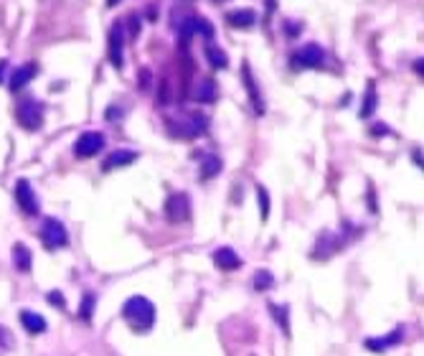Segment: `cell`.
Listing matches in <instances>:
<instances>
[{"instance_id":"7c38bea8","label":"cell","mask_w":424,"mask_h":356,"mask_svg":"<svg viewBox=\"0 0 424 356\" xmlns=\"http://www.w3.org/2000/svg\"><path fill=\"white\" fill-rule=\"evenodd\" d=\"M242 76H244V87H247V92H249V100H252V105H254V112L262 115V112H264V100H262L259 89H257V82H254V76H252L249 64L242 66Z\"/></svg>"},{"instance_id":"f546056e","label":"cell","mask_w":424,"mask_h":356,"mask_svg":"<svg viewBox=\"0 0 424 356\" xmlns=\"http://www.w3.org/2000/svg\"><path fill=\"white\" fill-rule=\"evenodd\" d=\"M117 3H120V0H107V6H110V8H115Z\"/></svg>"},{"instance_id":"8992f818","label":"cell","mask_w":424,"mask_h":356,"mask_svg":"<svg viewBox=\"0 0 424 356\" xmlns=\"http://www.w3.org/2000/svg\"><path fill=\"white\" fill-rule=\"evenodd\" d=\"M188 216H191V199H188V193H173L165 201V219L170 224H183Z\"/></svg>"},{"instance_id":"9a60e30c","label":"cell","mask_w":424,"mask_h":356,"mask_svg":"<svg viewBox=\"0 0 424 356\" xmlns=\"http://www.w3.org/2000/svg\"><path fill=\"white\" fill-rule=\"evenodd\" d=\"M229 26H234V29H252L257 21V13L252 11V8H239V11H232L227 16Z\"/></svg>"},{"instance_id":"4fadbf2b","label":"cell","mask_w":424,"mask_h":356,"mask_svg":"<svg viewBox=\"0 0 424 356\" xmlns=\"http://www.w3.org/2000/svg\"><path fill=\"white\" fill-rule=\"evenodd\" d=\"M214 265L219 270H239L242 257H239L232 247H219V250L214 252Z\"/></svg>"},{"instance_id":"9c48e42d","label":"cell","mask_w":424,"mask_h":356,"mask_svg":"<svg viewBox=\"0 0 424 356\" xmlns=\"http://www.w3.org/2000/svg\"><path fill=\"white\" fill-rule=\"evenodd\" d=\"M193 102H201V105H211V102H216V97H219V87H216L214 79H198L196 87H193L191 92Z\"/></svg>"},{"instance_id":"6da1fadb","label":"cell","mask_w":424,"mask_h":356,"mask_svg":"<svg viewBox=\"0 0 424 356\" xmlns=\"http://www.w3.org/2000/svg\"><path fill=\"white\" fill-rule=\"evenodd\" d=\"M123 318L135 333H148L155 323V305L143 295H133V298L125 300Z\"/></svg>"},{"instance_id":"7402d4cb","label":"cell","mask_w":424,"mask_h":356,"mask_svg":"<svg viewBox=\"0 0 424 356\" xmlns=\"http://www.w3.org/2000/svg\"><path fill=\"white\" fill-rule=\"evenodd\" d=\"M376 107V87L368 84V100H363V107H361V117H368Z\"/></svg>"},{"instance_id":"52a82bcc","label":"cell","mask_w":424,"mask_h":356,"mask_svg":"<svg viewBox=\"0 0 424 356\" xmlns=\"http://www.w3.org/2000/svg\"><path fill=\"white\" fill-rule=\"evenodd\" d=\"M105 148V135L102 133H94V130H89V133H82L79 138H76L74 143V153L79 158H92L97 156L99 151Z\"/></svg>"},{"instance_id":"3957f363","label":"cell","mask_w":424,"mask_h":356,"mask_svg":"<svg viewBox=\"0 0 424 356\" xmlns=\"http://www.w3.org/2000/svg\"><path fill=\"white\" fill-rule=\"evenodd\" d=\"M16 120H18V125H21L24 130H29V133L38 130L43 125V107H41V102L31 100V97L21 100V102H18V107H16Z\"/></svg>"},{"instance_id":"484cf974","label":"cell","mask_w":424,"mask_h":356,"mask_svg":"<svg viewBox=\"0 0 424 356\" xmlns=\"http://www.w3.org/2000/svg\"><path fill=\"white\" fill-rule=\"evenodd\" d=\"M128 26H130V36H133V39H135V36H138V29H140V18L135 16V13L128 18Z\"/></svg>"},{"instance_id":"44dd1931","label":"cell","mask_w":424,"mask_h":356,"mask_svg":"<svg viewBox=\"0 0 424 356\" xmlns=\"http://www.w3.org/2000/svg\"><path fill=\"white\" fill-rule=\"evenodd\" d=\"M94 303H97V298H94V293H87L82 300V305H79V318H84V321H89L94 313Z\"/></svg>"},{"instance_id":"8fae6325","label":"cell","mask_w":424,"mask_h":356,"mask_svg":"<svg viewBox=\"0 0 424 356\" xmlns=\"http://www.w3.org/2000/svg\"><path fill=\"white\" fill-rule=\"evenodd\" d=\"M401 339H404V328L396 326L394 331L389 333V336H381V339H368V341H363V346H366V349H371V351H386V349H391V346L401 344Z\"/></svg>"},{"instance_id":"d6986e66","label":"cell","mask_w":424,"mask_h":356,"mask_svg":"<svg viewBox=\"0 0 424 356\" xmlns=\"http://www.w3.org/2000/svg\"><path fill=\"white\" fill-rule=\"evenodd\" d=\"M135 161H138V153H135V151H115L105 161V166H102V168H105V171L123 168V166H130V163H135Z\"/></svg>"},{"instance_id":"e0dca14e","label":"cell","mask_w":424,"mask_h":356,"mask_svg":"<svg viewBox=\"0 0 424 356\" xmlns=\"http://www.w3.org/2000/svg\"><path fill=\"white\" fill-rule=\"evenodd\" d=\"M221 168H224V163H221L219 156H204V161H201V171H198V178H201V181H211V178H216V176L221 173Z\"/></svg>"},{"instance_id":"7a4b0ae2","label":"cell","mask_w":424,"mask_h":356,"mask_svg":"<svg viewBox=\"0 0 424 356\" xmlns=\"http://www.w3.org/2000/svg\"><path fill=\"white\" fill-rule=\"evenodd\" d=\"M292 69H326L328 54L318 44H305L290 56Z\"/></svg>"},{"instance_id":"f1b7e54d","label":"cell","mask_w":424,"mask_h":356,"mask_svg":"<svg viewBox=\"0 0 424 356\" xmlns=\"http://www.w3.org/2000/svg\"><path fill=\"white\" fill-rule=\"evenodd\" d=\"M8 71V61H0V82H3V76H6Z\"/></svg>"},{"instance_id":"603a6c76","label":"cell","mask_w":424,"mask_h":356,"mask_svg":"<svg viewBox=\"0 0 424 356\" xmlns=\"http://www.w3.org/2000/svg\"><path fill=\"white\" fill-rule=\"evenodd\" d=\"M257 193H259V214H262V219H267L269 216V193L262 186L257 188Z\"/></svg>"},{"instance_id":"ac0fdd59","label":"cell","mask_w":424,"mask_h":356,"mask_svg":"<svg viewBox=\"0 0 424 356\" xmlns=\"http://www.w3.org/2000/svg\"><path fill=\"white\" fill-rule=\"evenodd\" d=\"M13 265H16L18 273H31V265H33V255H31L29 247L21 245V242L13 247Z\"/></svg>"},{"instance_id":"d4e9b609","label":"cell","mask_w":424,"mask_h":356,"mask_svg":"<svg viewBox=\"0 0 424 356\" xmlns=\"http://www.w3.org/2000/svg\"><path fill=\"white\" fill-rule=\"evenodd\" d=\"M48 300H51V303L56 305V308H64V303H66V300H64V295H61V293H58V290L48 293Z\"/></svg>"},{"instance_id":"2e32d148","label":"cell","mask_w":424,"mask_h":356,"mask_svg":"<svg viewBox=\"0 0 424 356\" xmlns=\"http://www.w3.org/2000/svg\"><path fill=\"white\" fill-rule=\"evenodd\" d=\"M18 318H21V323H24V328L29 333H43L46 331V318L38 315V313H33V310H21Z\"/></svg>"},{"instance_id":"5bb4252c","label":"cell","mask_w":424,"mask_h":356,"mask_svg":"<svg viewBox=\"0 0 424 356\" xmlns=\"http://www.w3.org/2000/svg\"><path fill=\"white\" fill-rule=\"evenodd\" d=\"M204 54H206V59H209V64L214 66V69H227L229 66L227 54L216 46L214 39H204Z\"/></svg>"},{"instance_id":"277c9868","label":"cell","mask_w":424,"mask_h":356,"mask_svg":"<svg viewBox=\"0 0 424 356\" xmlns=\"http://www.w3.org/2000/svg\"><path fill=\"white\" fill-rule=\"evenodd\" d=\"M107 59L115 69H123L125 64V24L117 21L112 24L110 34H107Z\"/></svg>"},{"instance_id":"ffe728a7","label":"cell","mask_w":424,"mask_h":356,"mask_svg":"<svg viewBox=\"0 0 424 356\" xmlns=\"http://www.w3.org/2000/svg\"><path fill=\"white\" fill-rule=\"evenodd\" d=\"M272 285H274L272 273H267V270H259V273L254 275V290H269Z\"/></svg>"},{"instance_id":"ba28073f","label":"cell","mask_w":424,"mask_h":356,"mask_svg":"<svg viewBox=\"0 0 424 356\" xmlns=\"http://www.w3.org/2000/svg\"><path fill=\"white\" fill-rule=\"evenodd\" d=\"M16 204L24 214H29V216L38 214V199H36L33 188H31V183L26 181V178L16 181Z\"/></svg>"},{"instance_id":"83f0119b","label":"cell","mask_w":424,"mask_h":356,"mask_svg":"<svg viewBox=\"0 0 424 356\" xmlns=\"http://www.w3.org/2000/svg\"><path fill=\"white\" fill-rule=\"evenodd\" d=\"M414 71H417V74H422V76H424V59H419L417 64H414Z\"/></svg>"},{"instance_id":"30bf717a","label":"cell","mask_w":424,"mask_h":356,"mask_svg":"<svg viewBox=\"0 0 424 356\" xmlns=\"http://www.w3.org/2000/svg\"><path fill=\"white\" fill-rule=\"evenodd\" d=\"M36 74H38V64H36V61H29V64L18 66V69L11 74V82H8L11 92H18V89H24L26 84L31 82V79H36Z\"/></svg>"},{"instance_id":"cb8c5ba5","label":"cell","mask_w":424,"mask_h":356,"mask_svg":"<svg viewBox=\"0 0 424 356\" xmlns=\"http://www.w3.org/2000/svg\"><path fill=\"white\" fill-rule=\"evenodd\" d=\"M269 310H272V315H274V318H277V321H279V328H282V331H285V333L290 331V328H287V310H282L277 303H272V305H269Z\"/></svg>"},{"instance_id":"5b68a950","label":"cell","mask_w":424,"mask_h":356,"mask_svg":"<svg viewBox=\"0 0 424 356\" xmlns=\"http://www.w3.org/2000/svg\"><path fill=\"white\" fill-rule=\"evenodd\" d=\"M41 240L46 245V250H58V247H66L69 242V234H66V227L53 216H46L41 224Z\"/></svg>"},{"instance_id":"4316f807","label":"cell","mask_w":424,"mask_h":356,"mask_svg":"<svg viewBox=\"0 0 424 356\" xmlns=\"http://www.w3.org/2000/svg\"><path fill=\"white\" fill-rule=\"evenodd\" d=\"M148 79H150V71H140V89H148L150 87V82H148Z\"/></svg>"}]
</instances>
